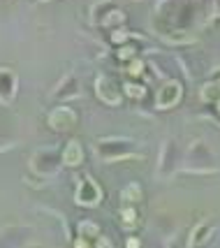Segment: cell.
Returning a JSON list of instances; mask_svg holds the SVG:
<instances>
[{
    "mask_svg": "<svg viewBox=\"0 0 220 248\" xmlns=\"http://www.w3.org/2000/svg\"><path fill=\"white\" fill-rule=\"evenodd\" d=\"M28 170L30 174L40 176V179H54L63 170V155H60V146L58 144H44L37 146L28 160Z\"/></svg>",
    "mask_w": 220,
    "mask_h": 248,
    "instance_id": "cell-4",
    "label": "cell"
},
{
    "mask_svg": "<svg viewBox=\"0 0 220 248\" xmlns=\"http://www.w3.org/2000/svg\"><path fill=\"white\" fill-rule=\"evenodd\" d=\"M220 165H218V155L213 151L209 141L204 140H195L190 141L186 151H183V158H181V172L186 174H197V176H213L218 174Z\"/></svg>",
    "mask_w": 220,
    "mask_h": 248,
    "instance_id": "cell-2",
    "label": "cell"
},
{
    "mask_svg": "<svg viewBox=\"0 0 220 248\" xmlns=\"http://www.w3.org/2000/svg\"><path fill=\"white\" fill-rule=\"evenodd\" d=\"M218 93H220V84L218 79H211V81H204V86L199 91V97L206 107H218Z\"/></svg>",
    "mask_w": 220,
    "mask_h": 248,
    "instance_id": "cell-19",
    "label": "cell"
},
{
    "mask_svg": "<svg viewBox=\"0 0 220 248\" xmlns=\"http://www.w3.org/2000/svg\"><path fill=\"white\" fill-rule=\"evenodd\" d=\"M60 155H63V167H72L77 170L84 165V146L81 141L70 140L65 141V146H60Z\"/></svg>",
    "mask_w": 220,
    "mask_h": 248,
    "instance_id": "cell-17",
    "label": "cell"
},
{
    "mask_svg": "<svg viewBox=\"0 0 220 248\" xmlns=\"http://www.w3.org/2000/svg\"><path fill=\"white\" fill-rule=\"evenodd\" d=\"M74 246H98V244H107V239H102V227L100 223L84 218L77 223V237L72 239Z\"/></svg>",
    "mask_w": 220,
    "mask_h": 248,
    "instance_id": "cell-11",
    "label": "cell"
},
{
    "mask_svg": "<svg viewBox=\"0 0 220 248\" xmlns=\"http://www.w3.org/2000/svg\"><path fill=\"white\" fill-rule=\"evenodd\" d=\"M49 128L54 130V132H60V135H65V132H72V130L79 125V111L74 107H70L67 102H58L51 111H49Z\"/></svg>",
    "mask_w": 220,
    "mask_h": 248,
    "instance_id": "cell-8",
    "label": "cell"
},
{
    "mask_svg": "<svg viewBox=\"0 0 220 248\" xmlns=\"http://www.w3.org/2000/svg\"><path fill=\"white\" fill-rule=\"evenodd\" d=\"M102 200H104L102 186L90 174H79L74 179V204L81 209H95L102 204Z\"/></svg>",
    "mask_w": 220,
    "mask_h": 248,
    "instance_id": "cell-6",
    "label": "cell"
},
{
    "mask_svg": "<svg viewBox=\"0 0 220 248\" xmlns=\"http://www.w3.org/2000/svg\"><path fill=\"white\" fill-rule=\"evenodd\" d=\"M79 95H81V81L74 72L63 75L51 91V100H56V102H70V100H77Z\"/></svg>",
    "mask_w": 220,
    "mask_h": 248,
    "instance_id": "cell-12",
    "label": "cell"
},
{
    "mask_svg": "<svg viewBox=\"0 0 220 248\" xmlns=\"http://www.w3.org/2000/svg\"><path fill=\"white\" fill-rule=\"evenodd\" d=\"M121 88H123V95H128L130 100H144L146 97V86H144L139 79H130Z\"/></svg>",
    "mask_w": 220,
    "mask_h": 248,
    "instance_id": "cell-20",
    "label": "cell"
},
{
    "mask_svg": "<svg viewBox=\"0 0 220 248\" xmlns=\"http://www.w3.org/2000/svg\"><path fill=\"white\" fill-rule=\"evenodd\" d=\"M40 2H51V0H40Z\"/></svg>",
    "mask_w": 220,
    "mask_h": 248,
    "instance_id": "cell-24",
    "label": "cell"
},
{
    "mask_svg": "<svg viewBox=\"0 0 220 248\" xmlns=\"http://www.w3.org/2000/svg\"><path fill=\"white\" fill-rule=\"evenodd\" d=\"M216 223L213 220H199L197 225L190 230L188 234V246L190 248H197V246H206L211 239L216 237Z\"/></svg>",
    "mask_w": 220,
    "mask_h": 248,
    "instance_id": "cell-15",
    "label": "cell"
},
{
    "mask_svg": "<svg viewBox=\"0 0 220 248\" xmlns=\"http://www.w3.org/2000/svg\"><path fill=\"white\" fill-rule=\"evenodd\" d=\"M181 158H183V149L176 140H165L158 153V165H155V174L158 179H169L174 174L181 172Z\"/></svg>",
    "mask_w": 220,
    "mask_h": 248,
    "instance_id": "cell-7",
    "label": "cell"
},
{
    "mask_svg": "<svg viewBox=\"0 0 220 248\" xmlns=\"http://www.w3.org/2000/svg\"><path fill=\"white\" fill-rule=\"evenodd\" d=\"M209 12L216 14V5L206 0H158L151 12L155 35L167 44L192 42L195 32L209 23Z\"/></svg>",
    "mask_w": 220,
    "mask_h": 248,
    "instance_id": "cell-1",
    "label": "cell"
},
{
    "mask_svg": "<svg viewBox=\"0 0 220 248\" xmlns=\"http://www.w3.org/2000/svg\"><path fill=\"white\" fill-rule=\"evenodd\" d=\"M90 23L95 28H121L125 23V12H123L118 0H98L90 5Z\"/></svg>",
    "mask_w": 220,
    "mask_h": 248,
    "instance_id": "cell-5",
    "label": "cell"
},
{
    "mask_svg": "<svg viewBox=\"0 0 220 248\" xmlns=\"http://www.w3.org/2000/svg\"><path fill=\"white\" fill-rule=\"evenodd\" d=\"M19 95V75L12 67H0V105H14Z\"/></svg>",
    "mask_w": 220,
    "mask_h": 248,
    "instance_id": "cell-14",
    "label": "cell"
},
{
    "mask_svg": "<svg viewBox=\"0 0 220 248\" xmlns=\"http://www.w3.org/2000/svg\"><path fill=\"white\" fill-rule=\"evenodd\" d=\"M142 200H144V190H142V186L137 184V181L128 184L121 190V195H118V202H121V204H134L137 206Z\"/></svg>",
    "mask_w": 220,
    "mask_h": 248,
    "instance_id": "cell-18",
    "label": "cell"
},
{
    "mask_svg": "<svg viewBox=\"0 0 220 248\" xmlns=\"http://www.w3.org/2000/svg\"><path fill=\"white\" fill-rule=\"evenodd\" d=\"M93 88H95V95L102 105H107V107H121L123 105V88L114 81V77L98 75L93 81Z\"/></svg>",
    "mask_w": 220,
    "mask_h": 248,
    "instance_id": "cell-9",
    "label": "cell"
},
{
    "mask_svg": "<svg viewBox=\"0 0 220 248\" xmlns=\"http://www.w3.org/2000/svg\"><path fill=\"white\" fill-rule=\"evenodd\" d=\"M93 153L102 162H121L130 158H144L137 151V141L123 135H111V137H100L93 141Z\"/></svg>",
    "mask_w": 220,
    "mask_h": 248,
    "instance_id": "cell-3",
    "label": "cell"
},
{
    "mask_svg": "<svg viewBox=\"0 0 220 248\" xmlns=\"http://www.w3.org/2000/svg\"><path fill=\"white\" fill-rule=\"evenodd\" d=\"M206 2H209V5H218V0H206Z\"/></svg>",
    "mask_w": 220,
    "mask_h": 248,
    "instance_id": "cell-23",
    "label": "cell"
},
{
    "mask_svg": "<svg viewBox=\"0 0 220 248\" xmlns=\"http://www.w3.org/2000/svg\"><path fill=\"white\" fill-rule=\"evenodd\" d=\"M144 72H146V63L144 61H139V58L125 61V75L130 77V79H142Z\"/></svg>",
    "mask_w": 220,
    "mask_h": 248,
    "instance_id": "cell-21",
    "label": "cell"
},
{
    "mask_svg": "<svg viewBox=\"0 0 220 248\" xmlns=\"http://www.w3.org/2000/svg\"><path fill=\"white\" fill-rule=\"evenodd\" d=\"M139 211H137V206L134 204H121L118 206V211H116V223L121 227L123 232H137V227H139Z\"/></svg>",
    "mask_w": 220,
    "mask_h": 248,
    "instance_id": "cell-16",
    "label": "cell"
},
{
    "mask_svg": "<svg viewBox=\"0 0 220 248\" xmlns=\"http://www.w3.org/2000/svg\"><path fill=\"white\" fill-rule=\"evenodd\" d=\"M35 244V234L28 225H14L5 227L0 232V246H10V248H21Z\"/></svg>",
    "mask_w": 220,
    "mask_h": 248,
    "instance_id": "cell-13",
    "label": "cell"
},
{
    "mask_svg": "<svg viewBox=\"0 0 220 248\" xmlns=\"http://www.w3.org/2000/svg\"><path fill=\"white\" fill-rule=\"evenodd\" d=\"M139 244H142V241H139V239H137V237H130V239H128V241H125V246H128V248H132V246H139Z\"/></svg>",
    "mask_w": 220,
    "mask_h": 248,
    "instance_id": "cell-22",
    "label": "cell"
},
{
    "mask_svg": "<svg viewBox=\"0 0 220 248\" xmlns=\"http://www.w3.org/2000/svg\"><path fill=\"white\" fill-rule=\"evenodd\" d=\"M183 100V84L176 79H167L162 86L155 91V109L165 111V109L176 107Z\"/></svg>",
    "mask_w": 220,
    "mask_h": 248,
    "instance_id": "cell-10",
    "label": "cell"
}]
</instances>
